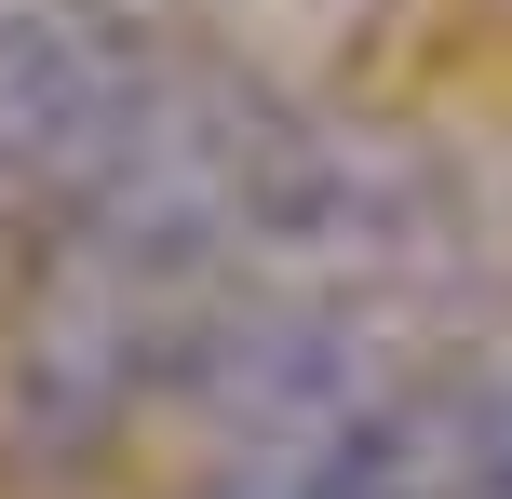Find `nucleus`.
Returning a JSON list of instances; mask_svg holds the SVG:
<instances>
[{
    "label": "nucleus",
    "mask_w": 512,
    "mask_h": 499,
    "mask_svg": "<svg viewBox=\"0 0 512 499\" xmlns=\"http://www.w3.org/2000/svg\"><path fill=\"white\" fill-rule=\"evenodd\" d=\"M189 499H512V351L418 365L310 446H230Z\"/></svg>",
    "instance_id": "nucleus-1"
},
{
    "label": "nucleus",
    "mask_w": 512,
    "mask_h": 499,
    "mask_svg": "<svg viewBox=\"0 0 512 499\" xmlns=\"http://www.w3.org/2000/svg\"><path fill=\"white\" fill-rule=\"evenodd\" d=\"M0 297H14V216H0Z\"/></svg>",
    "instance_id": "nucleus-2"
},
{
    "label": "nucleus",
    "mask_w": 512,
    "mask_h": 499,
    "mask_svg": "<svg viewBox=\"0 0 512 499\" xmlns=\"http://www.w3.org/2000/svg\"><path fill=\"white\" fill-rule=\"evenodd\" d=\"M0 14H41V0H0Z\"/></svg>",
    "instance_id": "nucleus-3"
}]
</instances>
